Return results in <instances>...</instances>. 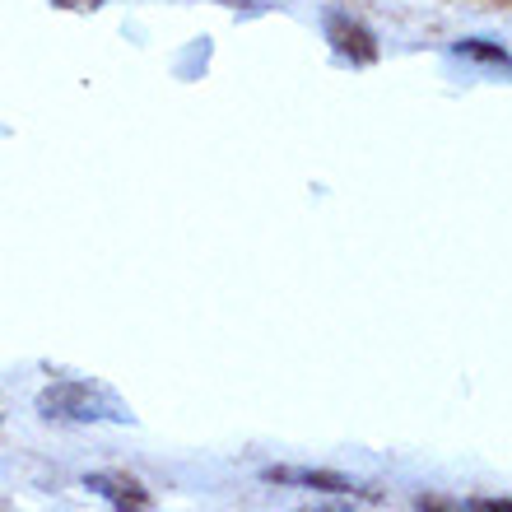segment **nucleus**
<instances>
[{
  "mask_svg": "<svg viewBox=\"0 0 512 512\" xmlns=\"http://www.w3.org/2000/svg\"><path fill=\"white\" fill-rule=\"evenodd\" d=\"M475 512H512V503L508 499H480L475 503Z\"/></svg>",
  "mask_w": 512,
  "mask_h": 512,
  "instance_id": "423d86ee",
  "label": "nucleus"
},
{
  "mask_svg": "<svg viewBox=\"0 0 512 512\" xmlns=\"http://www.w3.org/2000/svg\"><path fill=\"white\" fill-rule=\"evenodd\" d=\"M38 410L47 419H126L117 415L103 396H98L89 382H52V387L38 396Z\"/></svg>",
  "mask_w": 512,
  "mask_h": 512,
  "instance_id": "f257e3e1",
  "label": "nucleus"
},
{
  "mask_svg": "<svg viewBox=\"0 0 512 512\" xmlns=\"http://www.w3.org/2000/svg\"><path fill=\"white\" fill-rule=\"evenodd\" d=\"M457 52L475 56V61H489V66H508V52H503V47H489V42H457Z\"/></svg>",
  "mask_w": 512,
  "mask_h": 512,
  "instance_id": "39448f33",
  "label": "nucleus"
},
{
  "mask_svg": "<svg viewBox=\"0 0 512 512\" xmlns=\"http://www.w3.org/2000/svg\"><path fill=\"white\" fill-rule=\"evenodd\" d=\"M326 33H331V42H336L340 56H350V61H359V66H368V61H378V42H373V33H368L359 19H350V14H326Z\"/></svg>",
  "mask_w": 512,
  "mask_h": 512,
  "instance_id": "f03ea898",
  "label": "nucleus"
},
{
  "mask_svg": "<svg viewBox=\"0 0 512 512\" xmlns=\"http://www.w3.org/2000/svg\"><path fill=\"white\" fill-rule=\"evenodd\" d=\"M266 480H280V485H308V489H326V494H350V480L336 471H266Z\"/></svg>",
  "mask_w": 512,
  "mask_h": 512,
  "instance_id": "20e7f679",
  "label": "nucleus"
},
{
  "mask_svg": "<svg viewBox=\"0 0 512 512\" xmlns=\"http://www.w3.org/2000/svg\"><path fill=\"white\" fill-rule=\"evenodd\" d=\"M84 489H94L98 499H108L117 512H145L149 489L131 475H84Z\"/></svg>",
  "mask_w": 512,
  "mask_h": 512,
  "instance_id": "7ed1b4c3",
  "label": "nucleus"
},
{
  "mask_svg": "<svg viewBox=\"0 0 512 512\" xmlns=\"http://www.w3.org/2000/svg\"><path fill=\"white\" fill-rule=\"evenodd\" d=\"M419 508H424V512H452V503H447V499H429V494H424V499H419Z\"/></svg>",
  "mask_w": 512,
  "mask_h": 512,
  "instance_id": "0eeeda50",
  "label": "nucleus"
}]
</instances>
